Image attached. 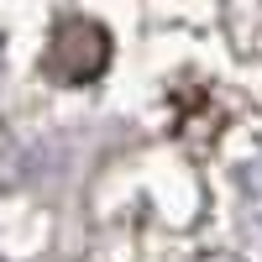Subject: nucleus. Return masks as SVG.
<instances>
[{"instance_id": "f03ea898", "label": "nucleus", "mask_w": 262, "mask_h": 262, "mask_svg": "<svg viewBox=\"0 0 262 262\" xmlns=\"http://www.w3.org/2000/svg\"><path fill=\"white\" fill-rule=\"evenodd\" d=\"M247 194H252V221L262 226V163H252V173H247Z\"/></svg>"}, {"instance_id": "f257e3e1", "label": "nucleus", "mask_w": 262, "mask_h": 262, "mask_svg": "<svg viewBox=\"0 0 262 262\" xmlns=\"http://www.w3.org/2000/svg\"><path fill=\"white\" fill-rule=\"evenodd\" d=\"M105 58H111V42L95 21L84 16H69L63 27L53 32V48H48V74L63 79V84H84L105 69Z\"/></svg>"}]
</instances>
